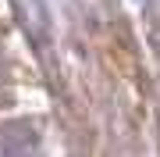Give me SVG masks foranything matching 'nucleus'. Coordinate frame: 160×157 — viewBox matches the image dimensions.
<instances>
[{
  "mask_svg": "<svg viewBox=\"0 0 160 157\" xmlns=\"http://www.w3.org/2000/svg\"><path fill=\"white\" fill-rule=\"evenodd\" d=\"M0 157H36V143L32 136H22L14 128H7L0 139Z\"/></svg>",
  "mask_w": 160,
  "mask_h": 157,
  "instance_id": "f257e3e1",
  "label": "nucleus"
}]
</instances>
